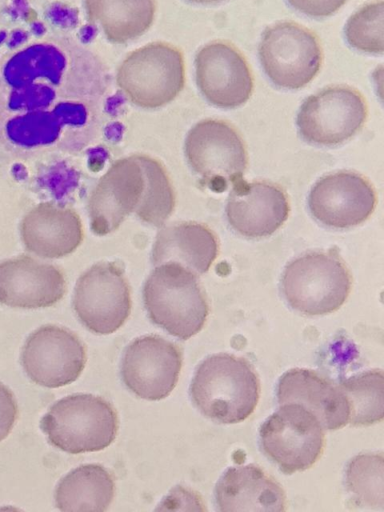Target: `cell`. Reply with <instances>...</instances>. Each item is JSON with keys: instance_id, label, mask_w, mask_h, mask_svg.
Here are the masks:
<instances>
[{"instance_id": "6da1fadb", "label": "cell", "mask_w": 384, "mask_h": 512, "mask_svg": "<svg viewBox=\"0 0 384 512\" xmlns=\"http://www.w3.org/2000/svg\"><path fill=\"white\" fill-rule=\"evenodd\" d=\"M190 396L205 417L220 424H236L254 412L260 381L246 359L228 353L214 354L197 367Z\"/></svg>"}, {"instance_id": "f1b7e54d", "label": "cell", "mask_w": 384, "mask_h": 512, "mask_svg": "<svg viewBox=\"0 0 384 512\" xmlns=\"http://www.w3.org/2000/svg\"><path fill=\"white\" fill-rule=\"evenodd\" d=\"M347 0H287L297 11L315 18L328 17L337 12Z\"/></svg>"}, {"instance_id": "30bf717a", "label": "cell", "mask_w": 384, "mask_h": 512, "mask_svg": "<svg viewBox=\"0 0 384 512\" xmlns=\"http://www.w3.org/2000/svg\"><path fill=\"white\" fill-rule=\"evenodd\" d=\"M367 115L366 100L358 90L333 85L306 98L296 122L301 137L307 142L335 146L359 132Z\"/></svg>"}, {"instance_id": "3957f363", "label": "cell", "mask_w": 384, "mask_h": 512, "mask_svg": "<svg viewBox=\"0 0 384 512\" xmlns=\"http://www.w3.org/2000/svg\"><path fill=\"white\" fill-rule=\"evenodd\" d=\"M49 443L70 454L95 452L115 440L118 414L106 399L93 394H73L56 401L40 421Z\"/></svg>"}, {"instance_id": "277c9868", "label": "cell", "mask_w": 384, "mask_h": 512, "mask_svg": "<svg viewBox=\"0 0 384 512\" xmlns=\"http://www.w3.org/2000/svg\"><path fill=\"white\" fill-rule=\"evenodd\" d=\"M352 286L349 269L336 251L311 252L291 261L283 271L282 293L296 311L325 315L338 310Z\"/></svg>"}, {"instance_id": "ffe728a7", "label": "cell", "mask_w": 384, "mask_h": 512, "mask_svg": "<svg viewBox=\"0 0 384 512\" xmlns=\"http://www.w3.org/2000/svg\"><path fill=\"white\" fill-rule=\"evenodd\" d=\"M219 511H271L287 509L286 494L279 482L256 465L228 468L215 486Z\"/></svg>"}, {"instance_id": "52a82bcc", "label": "cell", "mask_w": 384, "mask_h": 512, "mask_svg": "<svg viewBox=\"0 0 384 512\" xmlns=\"http://www.w3.org/2000/svg\"><path fill=\"white\" fill-rule=\"evenodd\" d=\"M185 155L201 184L221 192L243 179L248 158L244 141L229 123L205 119L185 139Z\"/></svg>"}, {"instance_id": "4dcf8cb0", "label": "cell", "mask_w": 384, "mask_h": 512, "mask_svg": "<svg viewBox=\"0 0 384 512\" xmlns=\"http://www.w3.org/2000/svg\"><path fill=\"white\" fill-rule=\"evenodd\" d=\"M186 1L195 3V4H214V3H218V2H221L224 0H186Z\"/></svg>"}, {"instance_id": "5bb4252c", "label": "cell", "mask_w": 384, "mask_h": 512, "mask_svg": "<svg viewBox=\"0 0 384 512\" xmlns=\"http://www.w3.org/2000/svg\"><path fill=\"white\" fill-rule=\"evenodd\" d=\"M195 77L212 105L232 109L246 103L253 92V76L244 55L232 44L213 41L195 56Z\"/></svg>"}, {"instance_id": "4fadbf2b", "label": "cell", "mask_w": 384, "mask_h": 512, "mask_svg": "<svg viewBox=\"0 0 384 512\" xmlns=\"http://www.w3.org/2000/svg\"><path fill=\"white\" fill-rule=\"evenodd\" d=\"M145 173L138 155L116 160L92 190L88 210L94 234L117 230L127 216L139 209L145 191Z\"/></svg>"}, {"instance_id": "83f0119b", "label": "cell", "mask_w": 384, "mask_h": 512, "mask_svg": "<svg viewBox=\"0 0 384 512\" xmlns=\"http://www.w3.org/2000/svg\"><path fill=\"white\" fill-rule=\"evenodd\" d=\"M18 417V405L13 392L0 382V442L13 429Z\"/></svg>"}, {"instance_id": "5b68a950", "label": "cell", "mask_w": 384, "mask_h": 512, "mask_svg": "<svg viewBox=\"0 0 384 512\" xmlns=\"http://www.w3.org/2000/svg\"><path fill=\"white\" fill-rule=\"evenodd\" d=\"M126 98L141 108L155 109L173 101L185 85V61L176 46L162 41L130 52L116 73Z\"/></svg>"}, {"instance_id": "ac0fdd59", "label": "cell", "mask_w": 384, "mask_h": 512, "mask_svg": "<svg viewBox=\"0 0 384 512\" xmlns=\"http://www.w3.org/2000/svg\"><path fill=\"white\" fill-rule=\"evenodd\" d=\"M20 235L27 251L54 259L75 251L83 241L84 229L74 209L42 202L23 217Z\"/></svg>"}, {"instance_id": "7c38bea8", "label": "cell", "mask_w": 384, "mask_h": 512, "mask_svg": "<svg viewBox=\"0 0 384 512\" xmlns=\"http://www.w3.org/2000/svg\"><path fill=\"white\" fill-rule=\"evenodd\" d=\"M180 347L158 335L134 339L121 360L123 383L133 394L149 401L166 398L175 388L182 368Z\"/></svg>"}, {"instance_id": "8992f818", "label": "cell", "mask_w": 384, "mask_h": 512, "mask_svg": "<svg viewBox=\"0 0 384 512\" xmlns=\"http://www.w3.org/2000/svg\"><path fill=\"white\" fill-rule=\"evenodd\" d=\"M265 455L287 475L310 469L321 458L326 438L317 417L297 403L281 404L259 430Z\"/></svg>"}, {"instance_id": "2e32d148", "label": "cell", "mask_w": 384, "mask_h": 512, "mask_svg": "<svg viewBox=\"0 0 384 512\" xmlns=\"http://www.w3.org/2000/svg\"><path fill=\"white\" fill-rule=\"evenodd\" d=\"M66 293L60 268L19 255L0 263V304L13 308L38 309L58 303Z\"/></svg>"}, {"instance_id": "7402d4cb", "label": "cell", "mask_w": 384, "mask_h": 512, "mask_svg": "<svg viewBox=\"0 0 384 512\" xmlns=\"http://www.w3.org/2000/svg\"><path fill=\"white\" fill-rule=\"evenodd\" d=\"M115 495V480L100 464L81 465L67 473L56 486L55 504L61 511L108 509Z\"/></svg>"}, {"instance_id": "603a6c76", "label": "cell", "mask_w": 384, "mask_h": 512, "mask_svg": "<svg viewBox=\"0 0 384 512\" xmlns=\"http://www.w3.org/2000/svg\"><path fill=\"white\" fill-rule=\"evenodd\" d=\"M86 14L113 43L142 36L153 24L155 0H84Z\"/></svg>"}, {"instance_id": "d6986e66", "label": "cell", "mask_w": 384, "mask_h": 512, "mask_svg": "<svg viewBox=\"0 0 384 512\" xmlns=\"http://www.w3.org/2000/svg\"><path fill=\"white\" fill-rule=\"evenodd\" d=\"M279 404L297 403L312 412L324 429L337 430L349 424L348 400L339 385L310 369L293 368L277 385Z\"/></svg>"}, {"instance_id": "cb8c5ba5", "label": "cell", "mask_w": 384, "mask_h": 512, "mask_svg": "<svg viewBox=\"0 0 384 512\" xmlns=\"http://www.w3.org/2000/svg\"><path fill=\"white\" fill-rule=\"evenodd\" d=\"M350 408L349 424L369 426L384 416V376L380 369L353 375L339 384Z\"/></svg>"}, {"instance_id": "8fae6325", "label": "cell", "mask_w": 384, "mask_h": 512, "mask_svg": "<svg viewBox=\"0 0 384 512\" xmlns=\"http://www.w3.org/2000/svg\"><path fill=\"white\" fill-rule=\"evenodd\" d=\"M86 348L71 330L53 324L43 325L26 339L21 365L35 384L58 388L76 381L86 364Z\"/></svg>"}, {"instance_id": "484cf974", "label": "cell", "mask_w": 384, "mask_h": 512, "mask_svg": "<svg viewBox=\"0 0 384 512\" xmlns=\"http://www.w3.org/2000/svg\"><path fill=\"white\" fill-rule=\"evenodd\" d=\"M383 453H362L346 467V486L354 500L371 508H383Z\"/></svg>"}, {"instance_id": "7a4b0ae2", "label": "cell", "mask_w": 384, "mask_h": 512, "mask_svg": "<svg viewBox=\"0 0 384 512\" xmlns=\"http://www.w3.org/2000/svg\"><path fill=\"white\" fill-rule=\"evenodd\" d=\"M143 301L150 320L181 340L200 332L209 314L197 275L174 262L155 266L145 281Z\"/></svg>"}, {"instance_id": "ba28073f", "label": "cell", "mask_w": 384, "mask_h": 512, "mask_svg": "<svg viewBox=\"0 0 384 512\" xmlns=\"http://www.w3.org/2000/svg\"><path fill=\"white\" fill-rule=\"evenodd\" d=\"M259 59L268 78L278 87L300 89L318 74L323 53L318 37L292 21L268 26L262 34Z\"/></svg>"}, {"instance_id": "9c48e42d", "label": "cell", "mask_w": 384, "mask_h": 512, "mask_svg": "<svg viewBox=\"0 0 384 512\" xmlns=\"http://www.w3.org/2000/svg\"><path fill=\"white\" fill-rule=\"evenodd\" d=\"M131 307L130 286L118 262L96 263L78 278L73 309L91 332L114 333L128 319Z\"/></svg>"}, {"instance_id": "d4e9b609", "label": "cell", "mask_w": 384, "mask_h": 512, "mask_svg": "<svg viewBox=\"0 0 384 512\" xmlns=\"http://www.w3.org/2000/svg\"><path fill=\"white\" fill-rule=\"evenodd\" d=\"M145 173L143 201L135 213L142 221L160 227L175 208V191L163 164L145 154H137Z\"/></svg>"}, {"instance_id": "e0dca14e", "label": "cell", "mask_w": 384, "mask_h": 512, "mask_svg": "<svg viewBox=\"0 0 384 512\" xmlns=\"http://www.w3.org/2000/svg\"><path fill=\"white\" fill-rule=\"evenodd\" d=\"M232 186L226 216L230 226L240 235L266 237L287 220L289 201L278 185L263 181L247 183L242 179Z\"/></svg>"}, {"instance_id": "f546056e", "label": "cell", "mask_w": 384, "mask_h": 512, "mask_svg": "<svg viewBox=\"0 0 384 512\" xmlns=\"http://www.w3.org/2000/svg\"><path fill=\"white\" fill-rule=\"evenodd\" d=\"M181 498L179 499L175 494L172 492L169 496L166 497V499L162 502L163 505H173V504H195L199 505L201 504V499L198 497V495H194L193 492L188 491L181 487Z\"/></svg>"}, {"instance_id": "44dd1931", "label": "cell", "mask_w": 384, "mask_h": 512, "mask_svg": "<svg viewBox=\"0 0 384 512\" xmlns=\"http://www.w3.org/2000/svg\"><path fill=\"white\" fill-rule=\"evenodd\" d=\"M219 253L215 233L198 222H178L161 228L152 249L155 266L174 262L196 275L209 270Z\"/></svg>"}, {"instance_id": "9a60e30c", "label": "cell", "mask_w": 384, "mask_h": 512, "mask_svg": "<svg viewBox=\"0 0 384 512\" xmlns=\"http://www.w3.org/2000/svg\"><path fill=\"white\" fill-rule=\"evenodd\" d=\"M377 202L373 185L364 176L340 171L319 179L312 187L308 206L312 215L332 228H350L366 221Z\"/></svg>"}, {"instance_id": "4316f807", "label": "cell", "mask_w": 384, "mask_h": 512, "mask_svg": "<svg viewBox=\"0 0 384 512\" xmlns=\"http://www.w3.org/2000/svg\"><path fill=\"white\" fill-rule=\"evenodd\" d=\"M383 1L367 3L353 13L345 25L348 44L358 51L382 54L383 44Z\"/></svg>"}]
</instances>
